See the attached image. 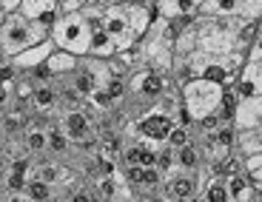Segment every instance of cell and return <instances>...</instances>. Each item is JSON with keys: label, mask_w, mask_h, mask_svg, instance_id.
Segmentation results:
<instances>
[{"label": "cell", "mask_w": 262, "mask_h": 202, "mask_svg": "<svg viewBox=\"0 0 262 202\" xmlns=\"http://www.w3.org/2000/svg\"><path fill=\"white\" fill-rule=\"evenodd\" d=\"M203 176L200 171H180V168H171L168 174L163 176V194L168 202H188L194 196H200L203 191Z\"/></svg>", "instance_id": "obj_7"}, {"label": "cell", "mask_w": 262, "mask_h": 202, "mask_svg": "<svg viewBox=\"0 0 262 202\" xmlns=\"http://www.w3.org/2000/svg\"><path fill=\"white\" fill-rule=\"evenodd\" d=\"M3 17H6V14H3V9H0V23H3Z\"/></svg>", "instance_id": "obj_28"}, {"label": "cell", "mask_w": 262, "mask_h": 202, "mask_svg": "<svg viewBox=\"0 0 262 202\" xmlns=\"http://www.w3.org/2000/svg\"><path fill=\"white\" fill-rule=\"evenodd\" d=\"M72 148V143L66 140V134L57 128V125H49L46 128V151L49 154H66Z\"/></svg>", "instance_id": "obj_19"}, {"label": "cell", "mask_w": 262, "mask_h": 202, "mask_svg": "<svg viewBox=\"0 0 262 202\" xmlns=\"http://www.w3.org/2000/svg\"><path fill=\"white\" fill-rule=\"evenodd\" d=\"M60 103V94L57 88H52V83H43L34 88V94L29 97V105H32V111H46V114H52L54 108H57Z\"/></svg>", "instance_id": "obj_17"}, {"label": "cell", "mask_w": 262, "mask_h": 202, "mask_svg": "<svg viewBox=\"0 0 262 202\" xmlns=\"http://www.w3.org/2000/svg\"><path fill=\"white\" fill-rule=\"evenodd\" d=\"M188 143H191V131L174 123V128H171L168 137H165V145H168L171 151H177V148H183V145H188Z\"/></svg>", "instance_id": "obj_20"}, {"label": "cell", "mask_w": 262, "mask_h": 202, "mask_svg": "<svg viewBox=\"0 0 262 202\" xmlns=\"http://www.w3.org/2000/svg\"><path fill=\"white\" fill-rule=\"evenodd\" d=\"M85 3H97V0H85Z\"/></svg>", "instance_id": "obj_29"}, {"label": "cell", "mask_w": 262, "mask_h": 202, "mask_svg": "<svg viewBox=\"0 0 262 202\" xmlns=\"http://www.w3.org/2000/svg\"><path fill=\"white\" fill-rule=\"evenodd\" d=\"M200 199L203 202H228V191H225V183L220 176H208V183L200 191Z\"/></svg>", "instance_id": "obj_18"}, {"label": "cell", "mask_w": 262, "mask_h": 202, "mask_svg": "<svg viewBox=\"0 0 262 202\" xmlns=\"http://www.w3.org/2000/svg\"><path fill=\"white\" fill-rule=\"evenodd\" d=\"M52 52H54V43H52V40H43V43H37V46H32V49H26V52L14 54V57H6V60L12 63V69L17 74H29V72H34L37 65L46 63V57Z\"/></svg>", "instance_id": "obj_9"}, {"label": "cell", "mask_w": 262, "mask_h": 202, "mask_svg": "<svg viewBox=\"0 0 262 202\" xmlns=\"http://www.w3.org/2000/svg\"><path fill=\"white\" fill-rule=\"evenodd\" d=\"M203 6V0H151L154 14L163 20H177V17H194Z\"/></svg>", "instance_id": "obj_11"}, {"label": "cell", "mask_w": 262, "mask_h": 202, "mask_svg": "<svg viewBox=\"0 0 262 202\" xmlns=\"http://www.w3.org/2000/svg\"><path fill=\"white\" fill-rule=\"evenodd\" d=\"M29 179H40V183L52 185V188H63V185L69 183V179H66V168L60 163H32Z\"/></svg>", "instance_id": "obj_13"}, {"label": "cell", "mask_w": 262, "mask_h": 202, "mask_svg": "<svg viewBox=\"0 0 262 202\" xmlns=\"http://www.w3.org/2000/svg\"><path fill=\"white\" fill-rule=\"evenodd\" d=\"M57 128L66 134V140L69 143H85V140L92 137L94 131H92V117L85 114V111H80V108H69V111H63L60 114V120H57Z\"/></svg>", "instance_id": "obj_8"}, {"label": "cell", "mask_w": 262, "mask_h": 202, "mask_svg": "<svg viewBox=\"0 0 262 202\" xmlns=\"http://www.w3.org/2000/svg\"><path fill=\"white\" fill-rule=\"evenodd\" d=\"M196 17V52L205 54H231L236 52L234 37L243 20L236 17ZM243 54V52H239Z\"/></svg>", "instance_id": "obj_3"}, {"label": "cell", "mask_w": 262, "mask_h": 202, "mask_svg": "<svg viewBox=\"0 0 262 202\" xmlns=\"http://www.w3.org/2000/svg\"><path fill=\"white\" fill-rule=\"evenodd\" d=\"M165 74L148 72V69H140V72H131V77L125 80V97L140 100L143 105H148V111L163 100L165 94ZM123 97V100H125Z\"/></svg>", "instance_id": "obj_5"}, {"label": "cell", "mask_w": 262, "mask_h": 202, "mask_svg": "<svg viewBox=\"0 0 262 202\" xmlns=\"http://www.w3.org/2000/svg\"><path fill=\"white\" fill-rule=\"evenodd\" d=\"M188 202H203V199H200V196H194V199H188Z\"/></svg>", "instance_id": "obj_27"}, {"label": "cell", "mask_w": 262, "mask_h": 202, "mask_svg": "<svg viewBox=\"0 0 262 202\" xmlns=\"http://www.w3.org/2000/svg\"><path fill=\"white\" fill-rule=\"evenodd\" d=\"M20 3H23V0H0V9H3V14H12L20 9Z\"/></svg>", "instance_id": "obj_24"}, {"label": "cell", "mask_w": 262, "mask_h": 202, "mask_svg": "<svg viewBox=\"0 0 262 202\" xmlns=\"http://www.w3.org/2000/svg\"><path fill=\"white\" fill-rule=\"evenodd\" d=\"M223 92H225V85L191 77V80H185V83H180V105H183V111L194 120V125H196L205 117H214V114L220 117Z\"/></svg>", "instance_id": "obj_1"}, {"label": "cell", "mask_w": 262, "mask_h": 202, "mask_svg": "<svg viewBox=\"0 0 262 202\" xmlns=\"http://www.w3.org/2000/svg\"><path fill=\"white\" fill-rule=\"evenodd\" d=\"M49 40V29L26 20L20 12H12L0 23V57H14V54L26 52V49L37 46Z\"/></svg>", "instance_id": "obj_2"}, {"label": "cell", "mask_w": 262, "mask_h": 202, "mask_svg": "<svg viewBox=\"0 0 262 202\" xmlns=\"http://www.w3.org/2000/svg\"><path fill=\"white\" fill-rule=\"evenodd\" d=\"M20 14L32 23H40V26L52 29V23L57 20V0H23L17 9Z\"/></svg>", "instance_id": "obj_10"}, {"label": "cell", "mask_w": 262, "mask_h": 202, "mask_svg": "<svg viewBox=\"0 0 262 202\" xmlns=\"http://www.w3.org/2000/svg\"><path fill=\"white\" fill-rule=\"evenodd\" d=\"M63 202H100V196L94 194V188H85V185H80V188H74Z\"/></svg>", "instance_id": "obj_22"}, {"label": "cell", "mask_w": 262, "mask_h": 202, "mask_svg": "<svg viewBox=\"0 0 262 202\" xmlns=\"http://www.w3.org/2000/svg\"><path fill=\"white\" fill-rule=\"evenodd\" d=\"M140 3H148V0H140Z\"/></svg>", "instance_id": "obj_30"}, {"label": "cell", "mask_w": 262, "mask_h": 202, "mask_svg": "<svg viewBox=\"0 0 262 202\" xmlns=\"http://www.w3.org/2000/svg\"><path fill=\"white\" fill-rule=\"evenodd\" d=\"M174 114H165L157 105L145 114H140L134 123H131V131H134V140H143V143H154V145H165V137L168 131L174 128Z\"/></svg>", "instance_id": "obj_6"}, {"label": "cell", "mask_w": 262, "mask_h": 202, "mask_svg": "<svg viewBox=\"0 0 262 202\" xmlns=\"http://www.w3.org/2000/svg\"><path fill=\"white\" fill-rule=\"evenodd\" d=\"M131 202H160V199H154L151 194H143V196H131Z\"/></svg>", "instance_id": "obj_25"}, {"label": "cell", "mask_w": 262, "mask_h": 202, "mask_svg": "<svg viewBox=\"0 0 262 202\" xmlns=\"http://www.w3.org/2000/svg\"><path fill=\"white\" fill-rule=\"evenodd\" d=\"M77 63H80V57H74V54H69V52H60V49H54L52 54L46 57V69H49V74H52L54 80H63V77H69V74L77 69Z\"/></svg>", "instance_id": "obj_14"}, {"label": "cell", "mask_w": 262, "mask_h": 202, "mask_svg": "<svg viewBox=\"0 0 262 202\" xmlns=\"http://www.w3.org/2000/svg\"><path fill=\"white\" fill-rule=\"evenodd\" d=\"M26 151L29 154H43V151H46V131L29 128L26 131Z\"/></svg>", "instance_id": "obj_21"}, {"label": "cell", "mask_w": 262, "mask_h": 202, "mask_svg": "<svg viewBox=\"0 0 262 202\" xmlns=\"http://www.w3.org/2000/svg\"><path fill=\"white\" fill-rule=\"evenodd\" d=\"M83 6H85V0H57V12H60V14L80 12Z\"/></svg>", "instance_id": "obj_23"}, {"label": "cell", "mask_w": 262, "mask_h": 202, "mask_svg": "<svg viewBox=\"0 0 262 202\" xmlns=\"http://www.w3.org/2000/svg\"><path fill=\"white\" fill-rule=\"evenodd\" d=\"M114 54H117V49H114L112 37L105 34V29L92 32V40H89V52H85V57H92V60H112Z\"/></svg>", "instance_id": "obj_15"}, {"label": "cell", "mask_w": 262, "mask_h": 202, "mask_svg": "<svg viewBox=\"0 0 262 202\" xmlns=\"http://www.w3.org/2000/svg\"><path fill=\"white\" fill-rule=\"evenodd\" d=\"M234 160H243L248 154H262V128L234 131V145H231Z\"/></svg>", "instance_id": "obj_12"}, {"label": "cell", "mask_w": 262, "mask_h": 202, "mask_svg": "<svg viewBox=\"0 0 262 202\" xmlns=\"http://www.w3.org/2000/svg\"><path fill=\"white\" fill-rule=\"evenodd\" d=\"M49 40H52L54 49H60V52H69L74 57H85L89 40H92V26L83 20L80 12L57 14V20L49 29Z\"/></svg>", "instance_id": "obj_4"}, {"label": "cell", "mask_w": 262, "mask_h": 202, "mask_svg": "<svg viewBox=\"0 0 262 202\" xmlns=\"http://www.w3.org/2000/svg\"><path fill=\"white\" fill-rule=\"evenodd\" d=\"M203 154H200V148H196V143L191 140L188 145H183V148L174 151V168L180 171H203Z\"/></svg>", "instance_id": "obj_16"}, {"label": "cell", "mask_w": 262, "mask_h": 202, "mask_svg": "<svg viewBox=\"0 0 262 202\" xmlns=\"http://www.w3.org/2000/svg\"><path fill=\"white\" fill-rule=\"evenodd\" d=\"M100 6H120V3H128V0H97Z\"/></svg>", "instance_id": "obj_26"}]
</instances>
